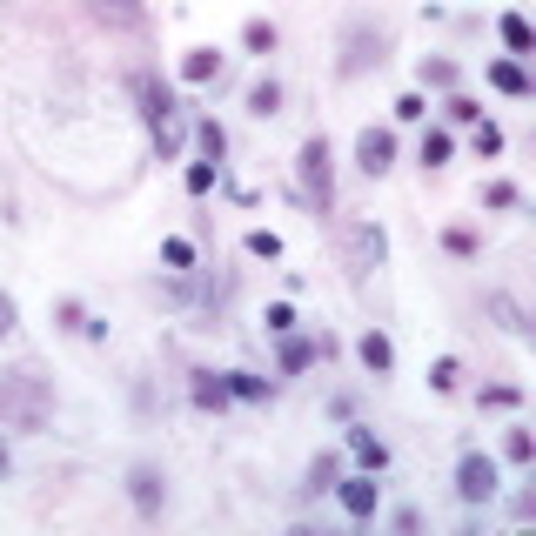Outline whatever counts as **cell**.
Instances as JSON below:
<instances>
[{"label": "cell", "mask_w": 536, "mask_h": 536, "mask_svg": "<svg viewBox=\"0 0 536 536\" xmlns=\"http://www.w3.org/2000/svg\"><path fill=\"white\" fill-rule=\"evenodd\" d=\"M295 181H302V201H309L315 215H329L335 168H329V141H322V134H309V141H302V155H295Z\"/></svg>", "instance_id": "6da1fadb"}, {"label": "cell", "mask_w": 536, "mask_h": 536, "mask_svg": "<svg viewBox=\"0 0 536 536\" xmlns=\"http://www.w3.org/2000/svg\"><path fill=\"white\" fill-rule=\"evenodd\" d=\"M456 496H463V503H490L496 496V463L483 449H469L463 463H456Z\"/></svg>", "instance_id": "7a4b0ae2"}, {"label": "cell", "mask_w": 536, "mask_h": 536, "mask_svg": "<svg viewBox=\"0 0 536 536\" xmlns=\"http://www.w3.org/2000/svg\"><path fill=\"white\" fill-rule=\"evenodd\" d=\"M382 255H389V235H382L376 222H356V228H349V268H356V275H369Z\"/></svg>", "instance_id": "3957f363"}, {"label": "cell", "mask_w": 536, "mask_h": 536, "mask_svg": "<svg viewBox=\"0 0 536 536\" xmlns=\"http://www.w3.org/2000/svg\"><path fill=\"white\" fill-rule=\"evenodd\" d=\"M356 161H362V175H389V161H396V134H389V128H362L356 134Z\"/></svg>", "instance_id": "277c9868"}, {"label": "cell", "mask_w": 536, "mask_h": 536, "mask_svg": "<svg viewBox=\"0 0 536 536\" xmlns=\"http://www.w3.org/2000/svg\"><path fill=\"white\" fill-rule=\"evenodd\" d=\"M335 496H342V510L356 516V523H369V516H376V503H382V483L362 469V476H349V483H335Z\"/></svg>", "instance_id": "5b68a950"}, {"label": "cell", "mask_w": 536, "mask_h": 536, "mask_svg": "<svg viewBox=\"0 0 536 536\" xmlns=\"http://www.w3.org/2000/svg\"><path fill=\"white\" fill-rule=\"evenodd\" d=\"M134 101H141V121H148V128H161V121L175 114V94L161 88L155 74H134Z\"/></svg>", "instance_id": "8992f818"}, {"label": "cell", "mask_w": 536, "mask_h": 536, "mask_svg": "<svg viewBox=\"0 0 536 536\" xmlns=\"http://www.w3.org/2000/svg\"><path fill=\"white\" fill-rule=\"evenodd\" d=\"M128 496H134V510H141V516H161V496H168V490H161V469L141 463L128 476Z\"/></svg>", "instance_id": "52a82bcc"}, {"label": "cell", "mask_w": 536, "mask_h": 536, "mask_svg": "<svg viewBox=\"0 0 536 536\" xmlns=\"http://www.w3.org/2000/svg\"><path fill=\"white\" fill-rule=\"evenodd\" d=\"M349 456H356L369 476H382V469H389V443H382L376 429H349Z\"/></svg>", "instance_id": "ba28073f"}, {"label": "cell", "mask_w": 536, "mask_h": 536, "mask_svg": "<svg viewBox=\"0 0 536 536\" xmlns=\"http://www.w3.org/2000/svg\"><path fill=\"white\" fill-rule=\"evenodd\" d=\"M356 356H362V369H369V376H389V369H396V342H389L382 329H369V335L356 342Z\"/></svg>", "instance_id": "9c48e42d"}, {"label": "cell", "mask_w": 536, "mask_h": 536, "mask_svg": "<svg viewBox=\"0 0 536 536\" xmlns=\"http://www.w3.org/2000/svg\"><path fill=\"white\" fill-rule=\"evenodd\" d=\"M369 61H382V34L369 41V27H356V34H349V54H342V74H362Z\"/></svg>", "instance_id": "30bf717a"}, {"label": "cell", "mask_w": 536, "mask_h": 536, "mask_svg": "<svg viewBox=\"0 0 536 536\" xmlns=\"http://www.w3.org/2000/svg\"><path fill=\"white\" fill-rule=\"evenodd\" d=\"M329 349H335L329 335H322V342H302V335H289V342H282V369L295 376V369H309V362H315V356H329Z\"/></svg>", "instance_id": "8fae6325"}, {"label": "cell", "mask_w": 536, "mask_h": 536, "mask_svg": "<svg viewBox=\"0 0 536 536\" xmlns=\"http://www.w3.org/2000/svg\"><path fill=\"white\" fill-rule=\"evenodd\" d=\"M54 315H61V329L88 335V342H108V322H94V315L81 309V302H61V309H54Z\"/></svg>", "instance_id": "7c38bea8"}, {"label": "cell", "mask_w": 536, "mask_h": 536, "mask_svg": "<svg viewBox=\"0 0 536 536\" xmlns=\"http://www.w3.org/2000/svg\"><path fill=\"white\" fill-rule=\"evenodd\" d=\"M181 74H188V81H215V74H222V54H215V47H188V54H181Z\"/></svg>", "instance_id": "4fadbf2b"}, {"label": "cell", "mask_w": 536, "mask_h": 536, "mask_svg": "<svg viewBox=\"0 0 536 536\" xmlns=\"http://www.w3.org/2000/svg\"><path fill=\"white\" fill-rule=\"evenodd\" d=\"M148 134H155V155H161V161H175V155H181V134H188V121H181V108H175L168 121H161V128H148Z\"/></svg>", "instance_id": "5bb4252c"}, {"label": "cell", "mask_w": 536, "mask_h": 536, "mask_svg": "<svg viewBox=\"0 0 536 536\" xmlns=\"http://www.w3.org/2000/svg\"><path fill=\"white\" fill-rule=\"evenodd\" d=\"M490 88H503V94H516V101H523V94H530V74H523L516 61H490Z\"/></svg>", "instance_id": "9a60e30c"}, {"label": "cell", "mask_w": 536, "mask_h": 536, "mask_svg": "<svg viewBox=\"0 0 536 536\" xmlns=\"http://www.w3.org/2000/svg\"><path fill=\"white\" fill-rule=\"evenodd\" d=\"M496 34H503V47H510V54H530V47H536V34H530V21H523V14H503V21H496Z\"/></svg>", "instance_id": "2e32d148"}, {"label": "cell", "mask_w": 536, "mask_h": 536, "mask_svg": "<svg viewBox=\"0 0 536 536\" xmlns=\"http://www.w3.org/2000/svg\"><path fill=\"white\" fill-rule=\"evenodd\" d=\"M94 14L108 27H141V0H94Z\"/></svg>", "instance_id": "e0dca14e"}, {"label": "cell", "mask_w": 536, "mask_h": 536, "mask_svg": "<svg viewBox=\"0 0 536 536\" xmlns=\"http://www.w3.org/2000/svg\"><path fill=\"white\" fill-rule=\"evenodd\" d=\"M248 114H262V121H268V114H282V88H275L268 74L255 81V88H248Z\"/></svg>", "instance_id": "ac0fdd59"}, {"label": "cell", "mask_w": 536, "mask_h": 536, "mask_svg": "<svg viewBox=\"0 0 536 536\" xmlns=\"http://www.w3.org/2000/svg\"><path fill=\"white\" fill-rule=\"evenodd\" d=\"M228 396H242V402H268V382L262 376H248V369H228Z\"/></svg>", "instance_id": "d6986e66"}, {"label": "cell", "mask_w": 536, "mask_h": 536, "mask_svg": "<svg viewBox=\"0 0 536 536\" xmlns=\"http://www.w3.org/2000/svg\"><path fill=\"white\" fill-rule=\"evenodd\" d=\"M275 41H282V34H275V21H248V27H242V47H248V54H275Z\"/></svg>", "instance_id": "ffe728a7"}, {"label": "cell", "mask_w": 536, "mask_h": 536, "mask_svg": "<svg viewBox=\"0 0 536 536\" xmlns=\"http://www.w3.org/2000/svg\"><path fill=\"white\" fill-rule=\"evenodd\" d=\"M469 148H476V161L503 155V128H496V121H476V134H469Z\"/></svg>", "instance_id": "44dd1931"}, {"label": "cell", "mask_w": 536, "mask_h": 536, "mask_svg": "<svg viewBox=\"0 0 536 536\" xmlns=\"http://www.w3.org/2000/svg\"><path fill=\"white\" fill-rule=\"evenodd\" d=\"M188 195H208V188H215V181H222V161H188Z\"/></svg>", "instance_id": "7402d4cb"}, {"label": "cell", "mask_w": 536, "mask_h": 536, "mask_svg": "<svg viewBox=\"0 0 536 536\" xmlns=\"http://www.w3.org/2000/svg\"><path fill=\"white\" fill-rule=\"evenodd\" d=\"M195 141H201V161H222V155H228V134H222V121H201V128H195Z\"/></svg>", "instance_id": "603a6c76"}, {"label": "cell", "mask_w": 536, "mask_h": 536, "mask_svg": "<svg viewBox=\"0 0 536 536\" xmlns=\"http://www.w3.org/2000/svg\"><path fill=\"white\" fill-rule=\"evenodd\" d=\"M490 315H496V322H503L510 335H530V322H523V309H516L510 295H490Z\"/></svg>", "instance_id": "cb8c5ba5"}, {"label": "cell", "mask_w": 536, "mask_h": 536, "mask_svg": "<svg viewBox=\"0 0 536 536\" xmlns=\"http://www.w3.org/2000/svg\"><path fill=\"white\" fill-rule=\"evenodd\" d=\"M248 255H255V262H275V255H282V235H275V228H248Z\"/></svg>", "instance_id": "d4e9b609"}, {"label": "cell", "mask_w": 536, "mask_h": 536, "mask_svg": "<svg viewBox=\"0 0 536 536\" xmlns=\"http://www.w3.org/2000/svg\"><path fill=\"white\" fill-rule=\"evenodd\" d=\"M195 402H201V409H222V402H228V382L222 376H195Z\"/></svg>", "instance_id": "484cf974"}, {"label": "cell", "mask_w": 536, "mask_h": 536, "mask_svg": "<svg viewBox=\"0 0 536 536\" xmlns=\"http://www.w3.org/2000/svg\"><path fill=\"white\" fill-rule=\"evenodd\" d=\"M416 74H423V88H456V61H423Z\"/></svg>", "instance_id": "4316f807"}, {"label": "cell", "mask_w": 536, "mask_h": 536, "mask_svg": "<svg viewBox=\"0 0 536 536\" xmlns=\"http://www.w3.org/2000/svg\"><path fill=\"white\" fill-rule=\"evenodd\" d=\"M443 114H449V121H463V128H476V121H483V108H476L469 94H449V101H443Z\"/></svg>", "instance_id": "83f0119b"}, {"label": "cell", "mask_w": 536, "mask_h": 536, "mask_svg": "<svg viewBox=\"0 0 536 536\" xmlns=\"http://www.w3.org/2000/svg\"><path fill=\"white\" fill-rule=\"evenodd\" d=\"M503 456H510V463H530V456H536V436H530V429H510V436H503Z\"/></svg>", "instance_id": "f1b7e54d"}, {"label": "cell", "mask_w": 536, "mask_h": 536, "mask_svg": "<svg viewBox=\"0 0 536 536\" xmlns=\"http://www.w3.org/2000/svg\"><path fill=\"white\" fill-rule=\"evenodd\" d=\"M335 476H342V463H335V456H315L309 463V490H335Z\"/></svg>", "instance_id": "f546056e"}, {"label": "cell", "mask_w": 536, "mask_h": 536, "mask_svg": "<svg viewBox=\"0 0 536 536\" xmlns=\"http://www.w3.org/2000/svg\"><path fill=\"white\" fill-rule=\"evenodd\" d=\"M443 161H449V134L429 128V134H423V168H443Z\"/></svg>", "instance_id": "4dcf8cb0"}, {"label": "cell", "mask_w": 536, "mask_h": 536, "mask_svg": "<svg viewBox=\"0 0 536 536\" xmlns=\"http://www.w3.org/2000/svg\"><path fill=\"white\" fill-rule=\"evenodd\" d=\"M456 376H463V369H456V356H443L436 369H429V389H436V396H449V389H456Z\"/></svg>", "instance_id": "1f68e13d"}, {"label": "cell", "mask_w": 536, "mask_h": 536, "mask_svg": "<svg viewBox=\"0 0 536 536\" xmlns=\"http://www.w3.org/2000/svg\"><path fill=\"white\" fill-rule=\"evenodd\" d=\"M161 262L168 268H195V242H181V235L175 242H161Z\"/></svg>", "instance_id": "d6a6232c"}, {"label": "cell", "mask_w": 536, "mask_h": 536, "mask_svg": "<svg viewBox=\"0 0 536 536\" xmlns=\"http://www.w3.org/2000/svg\"><path fill=\"white\" fill-rule=\"evenodd\" d=\"M483 201H490V208H516V201H523V195H516L510 181H490V188H483Z\"/></svg>", "instance_id": "836d02e7"}, {"label": "cell", "mask_w": 536, "mask_h": 536, "mask_svg": "<svg viewBox=\"0 0 536 536\" xmlns=\"http://www.w3.org/2000/svg\"><path fill=\"white\" fill-rule=\"evenodd\" d=\"M423 114H429L423 94H402V101H396V121H423Z\"/></svg>", "instance_id": "e575fe53"}, {"label": "cell", "mask_w": 536, "mask_h": 536, "mask_svg": "<svg viewBox=\"0 0 536 536\" xmlns=\"http://www.w3.org/2000/svg\"><path fill=\"white\" fill-rule=\"evenodd\" d=\"M268 329H275V335H295V309H289V302H275V309H268Z\"/></svg>", "instance_id": "d590c367"}, {"label": "cell", "mask_w": 536, "mask_h": 536, "mask_svg": "<svg viewBox=\"0 0 536 536\" xmlns=\"http://www.w3.org/2000/svg\"><path fill=\"white\" fill-rule=\"evenodd\" d=\"M483 402H490V409H516V389L510 382H496V389H483Z\"/></svg>", "instance_id": "8d00e7d4"}, {"label": "cell", "mask_w": 536, "mask_h": 536, "mask_svg": "<svg viewBox=\"0 0 536 536\" xmlns=\"http://www.w3.org/2000/svg\"><path fill=\"white\" fill-rule=\"evenodd\" d=\"M7 329H14V295L0 289V335H7Z\"/></svg>", "instance_id": "74e56055"}, {"label": "cell", "mask_w": 536, "mask_h": 536, "mask_svg": "<svg viewBox=\"0 0 536 536\" xmlns=\"http://www.w3.org/2000/svg\"><path fill=\"white\" fill-rule=\"evenodd\" d=\"M0 469H7V449H0Z\"/></svg>", "instance_id": "f35d334b"}]
</instances>
